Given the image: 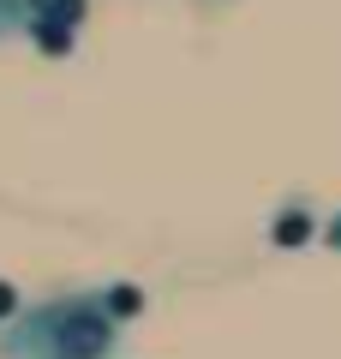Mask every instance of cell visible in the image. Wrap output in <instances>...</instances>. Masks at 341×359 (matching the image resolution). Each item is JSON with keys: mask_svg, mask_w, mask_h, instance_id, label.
Instances as JSON below:
<instances>
[{"mask_svg": "<svg viewBox=\"0 0 341 359\" xmlns=\"http://www.w3.org/2000/svg\"><path fill=\"white\" fill-rule=\"evenodd\" d=\"M323 240H329V245H335V252H341V216H335V222H329V228H323Z\"/></svg>", "mask_w": 341, "mask_h": 359, "instance_id": "3", "label": "cell"}, {"mask_svg": "<svg viewBox=\"0 0 341 359\" xmlns=\"http://www.w3.org/2000/svg\"><path fill=\"white\" fill-rule=\"evenodd\" d=\"M6 306H13V294H6V287H0V311H6Z\"/></svg>", "mask_w": 341, "mask_h": 359, "instance_id": "4", "label": "cell"}, {"mask_svg": "<svg viewBox=\"0 0 341 359\" xmlns=\"http://www.w3.org/2000/svg\"><path fill=\"white\" fill-rule=\"evenodd\" d=\"M120 311L108 294H54L0 323L6 359H114Z\"/></svg>", "mask_w": 341, "mask_h": 359, "instance_id": "1", "label": "cell"}, {"mask_svg": "<svg viewBox=\"0 0 341 359\" xmlns=\"http://www.w3.org/2000/svg\"><path fill=\"white\" fill-rule=\"evenodd\" d=\"M25 18H30L36 48L66 54L72 48V30L84 25V0H25Z\"/></svg>", "mask_w": 341, "mask_h": 359, "instance_id": "2", "label": "cell"}]
</instances>
